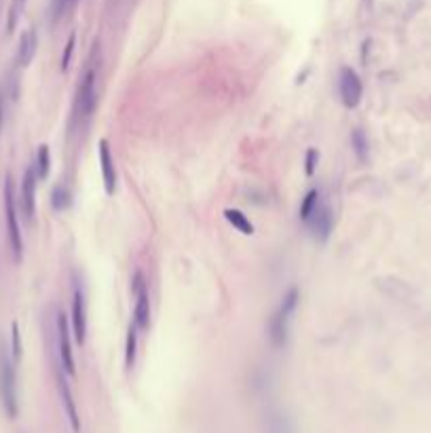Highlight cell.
Returning a JSON list of instances; mask_svg holds the SVG:
<instances>
[{
  "mask_svg": "<svg viewBox=\"0 0 431 433\" xmlns=\"http://www.w3.org/2000/svg\"><path fill=\"white\" fill-rule=\"evenodd\" d=\"M298 300H300V294L296 288H290V292L283 296L279 309L273 313L271 317V324H269V338L273 342L275 349H281L288 342V324H290V315L296 311L298 307Z\"/></svg>",
  "mask_w": 431,
  "mask_h": 433,
  "instance_id": "1",
  "label": "cell"
},
{
  "mask_svg": "<svg viewBox=\"0 0 431 433\" xmlns=\"http://www.w3.org/2000/svg\"><path fill=\"white\" fill-rule=\"evenodd\" d=\"M5 218H7L11 254H13V260L19 265L24 260V239H21V229H19V218H17V201H15L11 176H7V182H5Z\"/></svg>",
  "mask_w": 431,
  "mask_h": 433,
  "instance_id": "2",
  "label": "cell"
},
{
  "mask_svg": "<svg viewBox=\"0 0 431 433\" xmlns=\"http://www.w3.org/2000/svg\"><path fill=\"white\" fill-rule=\"evenodd\" d=\"M15 366L5 351V346H0V400L9 416H17V385H15Z\"/></svg>",
  "mask_w": 431,
  "mask_h": 433,
  "instance_id": "3",
  "label": "cell"
},
{
  "mask_svg": "<svg viewBox=\"0 0 431 433\" xmlns=\"http://www.w3.org/2000/svg\"><path fill=\"white\" fill-rule=\"evenodd\" d=\"M98 96H96V70L89 68L80 78V85L76 89V100H74V110H72V123L78 118H89L94 108H96Z\"/></svg>",
  "mask_w": 431,
  "mask_h": 433,
  "instance_id": "4",
  "label": "cell"
},
{
  "mask_svg": "<svg viewBox=\"0 0 431 433\" xmlns=\"http://www.w3.org/2000/svg\"><path fill=\"white\" fill-rule=\"evenodd\" d=\"M338 96L344 108H358L364 96V87L353 68H340L338 72Z\"/></svg>",
  "mask_w": 431,
  "mask_h": 433,
  "instance_id": "5",
  "label": "cell"
},
{
  "mask_svg": "<svg viewBox=\"0 0 431 433\" xmlns=\"http://www.w3.org/2000/svg\"><path fill=\"white\" fill-rule=\"evenodd\" d=\"M132 290L136 294L134 324L138 326V330H148V324H150V298H148V290H146V283H144L142 273H136L134 275Z\"/></svg>",
  "mask_w": 431,
  "mask_h": 433,
  "instance_id": "6",
  "label": "cell"
},
{
  "mask_svg": "<svg viewBox=\"0 0 431 433\" xmlns=\"http://www.w3.org/2000/svg\"><path fill=\"white\" fill-rule=\"evenodd\" d=\"M307 229L311 231L313 239L317 241H328L330 233H332V227H334V215H332V209L330 205L326 203H317V207L313 209V213L309 215V220L305 222Z\"/></svg>",
  "mask_w": 431,
  "mask_h": 433,
  "instance_id": "7",
  "label": "cell"
},
{
  "mask_svg": "<svg viewBox=\"0 0 431 433\" xmlns=\"http://www.w3.org/2000/svg\"><path fill=\"white\" fill-rule=\"evenodd\" d=\"M36 169L34 165H30L24 173V180H21V211L26 215V220H34V213H36Z\"/></svg>",
  "mask_w": 431,
  "mask_h": 433,
  "instance_id": "8",
  "label": "cell"
},
{
  "mask_svg": "<svg viewBox=\"0 0 431 433\" xmlns=\"http://www.w3.org/2000/svg\"><path fill=\"white\" fill-rule=\"evenodd\" d=\"M58 336H60L62 366L70 376H74L76 368H74V355H72V342H70V326H68V317L62 311L58 313Z\"/></svg>",
  "mask_w": 431,
  "mask_h": 433,
  "instance_id": "9",
  "label": "cell"
},
{
  "mask_svg": "<svg viewBox=\"0 0 431 433\" xmlns=\"http://www.w3.org/2000/svg\"><path fill=\"white\" fill-rule=\"evenodd\" d=\"M72 334L74 340L78 344L85 342V336H87V311H85V296L82 290H74V298H72Z\"/></svg>",
  "mask_w": 431,
  "mask_h": 433,
  "instance_id": "10",
  "label": "cell"
},
{
  "mask_svg": "<svg viewBox=\"0 0 431 433\" xmlns=\"http://www.w3.org/2000/svg\"><path fill=\"white\" fill-rule=\"evenodd\" d=\"M100 165H102V180H104V188L106 195H114L116 191V169H114V159L110 154V146L106 140H100Z\"/></svg>",
  "mask_w": 431,
  "mask_h": 433,
  "instance_id": "11",
  "label": "cell"
},
{
  "mask_svg": "<svg viewBox=\"0 0 431 433\" xmlns=\"http://www.w3.org/2000/svg\"><path fill=\"white\" fill-rule=\"evenodd\" d=\"M36 49H38V34L34 28L26 30L19 38V47H17V58H15V64L17 68H28L36 55Z\"/></svg>",
  "mask_w": 431,
  "mask_h": 433,
  "instance_id": "12",
  "label": "cell"
},
{
  "mask_svg": "<svg viewBox=\"0 0 431 433\" xmlns=\"http://www.w3.org/2000/svg\"><path fill=\"white\" fill-rule=\"evenodd\" d=\"M34 169H36V176H38V180H45V178L49 176V169H51V150H49V146H47V144L38 146Z\"/></svg>",
  "mask_w": 431,
  "mask_h": 433,
  "instance_id": "13",
  "label": "cell"
},
{
  "mask_svg": "<svg viewBox=\"0 0 431 433\" xmlns=\"http://www.w3.org/2000/svg\"><path fill=\"white\" fill-rule=\"evenodd\" d=\"M225 218L243 235H254V224L247 220V215L239 209H225Z\"/></svg>",
  "mask_w": 431,
  "mask_h": 433,
  "instance_id": "14",
  "label": "cell"
},
{
  "mask_svg": "<svg viewBox=\"0 0 431 433\" xmlns=\"http://www.w3.org/2000/svg\"><path fill=\"white\" fill-rule=\"evenodd\" d=\"M136 349H138V326L134 324L127 332V346H125V368L132 370L136 364Z\"/></svg>",
  "mask_w": 431,
  "mask_h": 433,
  "instance_id": "15",
  "label": "cell"
},
{
  "mask_svg": "<svg viewBox=\"0 0 431 433\" xmlns=\"http://www.w3.org/2000/svg\"><path fill=\"white\" fill-rule=\"evenodd\" d=\"M58 385H60V391H62V400L66 404V410H68V416H70V423H72V429L78 431V418H76V408H74V402H72V394H70V387L68 382L58 376Z\"/></svg>",
  "mask_w": 431,
  "mask_h": 433,
  "instance_id": "16",
  "label": "cell"
},
{
  "mask_svg": "<svg viewBox=\"0 0 431 433\" xmlns=\"http://www.w3.org/2000/svg\"><path fill=\"white\" fill-rule=\"evenodd\" d=\"M26 3H28V0H11L9 15H7V32L9 34H13V30L17 28V24L21 19V13L26 9Z\"/></svg>",
  "mask_w": 431,
  "mask_h": 433,
  "instance_id": "17",
  "label": "cell"
},
{
  "mask_svg": "<svg viewBox=\"0 0 431 433\" xmlns=\"http://www.w3.org/2000/svg\"><path fill=\"white\" fill-rule=\"evenodd\" d=\"M317 203H319V191H309L303 199V205H300V220L307 222L313 209L317 207Z\"/></svg>",
  "mask_w": 431,
  "mask_h": 433,
  "instance_id": "18",
  "label": "cell"
},
{
  "mask_svg": "<svg viewBox=\"0 0 431 433\" xmlns=\"http://www.w3.org/2000/svg\"><path fill=\"white\" fill-rule=\"evenodd\" d=\"M51 205L58 211H64L70 205V191L64 184H60V186L53 188V193H51Z\"/></svg>",
  "mask_w": 431,
  "mask_h": 433,
  "instance_id": "19",
  "label": "cell"
},
{
  "mask_svg": "<svg viewBox=\"0 0 431 433\" xmlns=\"http://www.w3.org/2000/svg\"><path fill=\"white\" fill-rule=\"evenodd\" d=\"M351 144H353V150L358 154V159L364 163L366 157H368V140L364 136V132H360V129H355V132L351 134Z\"/></svg>",
  "mask_w": 431,
  "mask_h": 433,
  "instance_id": "20",
  "label": "cell"
},
{
  "mask_svg": "<svg viewBox=\"0 0 431 433\" xmlns=\"http://www.w3.org/2000/svg\"><path fill=\"white\" fill-rule=\"evenodd\" d=\"M11 342H13V360L19 362L21 360V334H19V326L15 321L11 324Z\"/></svg>",
  "mask_w": 431,
  "mask_h": 433,
  "instance_id": "21",
  "label": "cell"
},
{
  "mask_svg": "<svg viewBox=\"0 0 431 433\" xmlns=\"http://www.w3.org/2000/svg\"><path fill=\"white\" fill-rule=\"evenodd\" d=\"M7 102H9V96H7V85H5V82H0V134H3V129H5Z\"/></svg>",
  "mask_w": 431,
  "mask_h": 433,
  "instance_id": "22",
  "label": "cell"
},
{
  "mask_svg": "<svg viewBox=\"0 0 431 433\" xmlns=\"http://www.w3.org/2000/svg\"><path fill=\"white\" fill-rule=\"evenodd\" d=\"M72 3H74V0H53V3H51V21L55 24V21L66 13V9H68Z\"/></svg>",
  "mask_w": 431,
  "mask_h": 433,
  "instance_id": "23",
  "label": "cell"
},
{
  "mask_svg": "<svg viewBox=\"0 0 431 433\" xmlns=\"http://www.w3.org/2000/svg\"><path fill=\"white\" fill-rule=\"evenodd\" d=\"M74 45H76V34L72 32L70 38H68V42H66V51H64V55H62V70H64V72H66L68 66H70V60H72V53H74Z\"/></svg>",
  "mask_w": 431,
  "mask_h": 433,
  "instance_id": "24",
  "label": "cell"
},
{
  "mask_svg": "<svg viewBox=\"0 0 431 433\" xmlns=\"http://www.w3.org/2000/svg\"><path fill=\"white\" fill-rule=\"evenodd\" d=\"M317 159H319L317 150H315V148H309V150H307V159H305V171H307V176H309V178H311L313 173H315Z\"/></svg>",
  "mask_w": 431,
  "mask_h": 433,
  "instance_id": "25",
  "label": "cell"
}]
</instances>
